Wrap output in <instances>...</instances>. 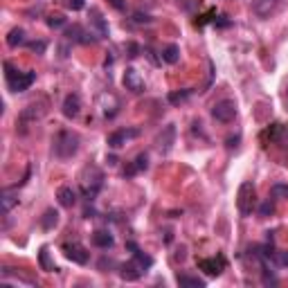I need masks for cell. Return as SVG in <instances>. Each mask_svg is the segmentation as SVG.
I'll use <instances>...</instances> for the list:
<instances>
[{
    "mask_svg": "<svg viewBox=\"0 0 288 288\" xmlns=\"http://www.w3.org/2000/svg\"><path fill=\"white\" fill-rule=\"evenodd\" d=\"M151 266H153V259H151L149 255H144V252H140V250H133V259L126 261L122 266V272H119V275H122V279H126V281H135V279H140Z\"/></svg>",
    "mask_w": 288,
    "mask_h": 288,
    "instance_id": "1",
    "label": "cell"
},
{
    "mask_svg": "<svg viewBox=\"0 0 288 288\" xmlns=\"http://www.w3.org/2000/svg\"><path fill=\"white\" fill-rule=\"evenodd\" d=\"M79 151V138L72 131H59L54 138V155L59 160H70Z\"/></svg>",
    "mask_w": 288,
    "mask_h": 288,
    "instance_id": "2",
    "label": "cell"
},
{
    "mask_svg": "<svg viewBox=\"0 0 288 288\" xmlns=\"http://www.w3.org/2000/svg\"><path fill=\"white\" fill-rule=\"evenodd\" d=\"M5 77H7V84H9V90H12V93H23V90H27L29 86L34 84L36 72H32V70L21 72V70H16L9 61H5Z\"/></svg>",
    "mask_w": 288,
    "mask_h": 288,
    "instance_id": "3",
    "label": "cell"
},
{
    "mask_svg": "<svg viewBox=\"0 0 288 288\" xmlns=\"http://www.w3.org/2000/svg\"><path fill=\"white\" fill-rule=\"evenodd\" d=\"M236 113H239V110H236V104L232 102V99H223V102H216L212 106V117H214L216 122H223V124L234 122Z\"/></svg>",
    "mask_w": 288,
    "mask_h": 288,
    "instance_id": "4",
    "label": "cell"
},
{
    "mask_svg": "<svg viewBox=\"0 0 288 288\" xmlns=\"http://www.w3.org/2000/svg\"><path fill=\"white\" fill-rule=\"evenodd\" d=\"M239 212L241 216H250L252 214V207H255V185L252 183H243L239 187Z\"/></svg>",
    "mask_w": 288,
    "mask_h": 288,
    "instance_id": "5",
    "label": "cell"
},
{
    "mask_svg": "<svg viewBox=\"0 0 288 288\" xmlns=\"http://www.w3.org/2000/svg\"><path fill=\"white\" fill-rule=\"evenodd\" d=\"M124 88L131 90L133 95H140L144 90V79H142V74H140L135 68H126V72H124Z\"/></svg>",
    "mask_w": 288,
    "mask_h": 288,
    "instance_id": "6",
    "label": "cell"
},
{
    "mask_svg": "<svg viewBox=\"0 0 288 288\" xmlns=\"http://www.w3.org/2000/svg\"><path fill=\"white\" fill-rule=\"evenodd\" d=\"M63 252H65V257H68L70 261H74V264H79V266L88 264V259H90V252L79 243H65Z\"/></svg>",
    "mask_w": 288,
    "mask_h": 288,
    "instance_id": "7",
    "label": "cell"
},
{
    "mask_svg": "<svg viewBox=\"0 0 288 288\" xmlns=\"http://www.w3.org/2000/svg\"><path fill=\"white\" fill-rule=\"evenodd\" d=\"M174 140H176V126L169 124V126H164V131L158 135V140H155V146H158L160 153H169L171 146H174Z\"/></svg>",
    "mask_w": 288,
    "mask_h": 288,
    "instance_id": "8",
    "label": "cell"
},
{
    "mask_svg": "<svg viewBox=\"0 0 288 288\" xmlns=\"http://www.w3.org/2000/svg\"><path fill=\"white\" fill-rule=\"evenodd\" d=\"M135 135H138V131L135 129H122V131H115V133H110L108 135V140H106V144L110 146V149H122V146L129 142L131 138H135Z\"/></svg>",
    "mask_w": 288,
    "mask_h": 288,
    "instance_id": "9",
    "label": "cell"
},
{
    "mask_svg": "<svg viewBox=\"0 0 288 288\" xmlns=\"http://www.w3.org/2000/svg\"><path fill=\"white\" fill-rule=\"evenodd\" d=\"M63 115L68 119H74L79 115V110H81V99H79V95H68V97L63 99V106H61Z\"/></svg>",
    "mask_w": 288,
    "mask_h": 288,
    "instance_id": "10",
    "label": "cell"
},
{
    "mask_svg": "<svg viewBox=\"0 0 288 288\" xmlns=\"http://www.w3.org/2000/svg\"><path fill=\"white\" fill-rule=\"evenodd\" d=\"M223 266H225V261L221 259V257H219V259H216V257H212V259H200L198 261V268H200V270H205L210 277L221 275V272H223Z\"/></svg>",
    "mask_w": 288,
    "mask_h": 288,
    "instance_id": "11",
    "label": "cell"
},
{
    "mask_svg": "<svg viewBox=\"0 0 288 288\" xmlns=\"http://www.w3.org/2000/svg\"><path fill=\"white\" fill-rule=\"evenodd\" d=\"M277 7V0H252V12L259 18H268Z\"/></svg>",
    "mask_w": 288,
    "mask_h": 288,
    "instance_id": "12",
    "label": "cell"
},
{
    "mask_svg": "<svg viewBox=\"0 0 288 288\" xmlns=\"http://www.w3.org/2000/svg\"><path fill=\"white\" fill-rule=\"evenodd\" d=\"M57 200H59V205L61 207H72L74 203H77V194H74L72 187H59Z\"/></svg>",
    "mask_w": 288,
    "mask_h": 288,
    "instance_id": "13",
    "label": "cell"
},
{
    "mask_svg": "<svg viewBox=\"0 0 288 288\" xmlns=\"http://www.w3.org/2000/svg\"><path fill=\"white\" fill-rule=\"evenodd\" d=\"M59 225V212L57 210H45V214L41 216V227L43 230H54Z\"/></svg>",
    "mask_w": 288,
    "mask_h": 288,
    "instance_id": "14",
    "label": "cell"
},
{
    "mask_svg": "<svg viewBox=\"0 0 288 288\" xmlns=\"http://www.w3.org/2000/svg\"><path fill=\"white\" fill-rule=\"evenodd\" d=\"M90 21H93V25L97 27V34H99V38H104V36H108V27H106V23H104V18H102V14L97 12V9H90Z\"/></svg>",
    "mask_w": 288,
    "mask_h": 288,
    "instance_id": "15",
    "label": "cell"
},
{
    "mask_svg": "<svg viewBox=\"0 0 288 288\" xmlns=\"http://www.w3.org/2000/svg\"><path fill=\"white\" fill-rule=\"evenodd\" d=\"M93 243L97 248H110L115 241H113V234H108V232H104V230H97L93 234Z\"/></svg>",
    "mask_w": 288,
    "mask_h": 288,
    "instance_id": "16",
    "label": "cell"
},
{
    "mask_svg": "<svg viewBox=\"0 0 288 288\" xmlns=\"http://www.w3.org/2000/svg\"><path fill=\"white\" fill-rule=\"evenodd\" d=\"M162 59L167 63H171V65L178 63L180 61V48H178V45H174V43L167 45V48L162 50Z\"/></svg>",
    "mask_w": 288,
    "mask_h": 288,
    "instance_id": "17",
    "label": "cell"
},
{
    "mask_svg": "<svg viewBox=\"0 0 288 288\" xmlns=\"http://www.w3.org/2000/svg\"><path fill=\"white\" fill-rule=\"evenodd\" d=\"M25 43V32L21 27H14L12 32L7 34V45L9 48H18V45H23Z\"/></svg>",
    "mask_w": 288,
    "mask_h": 288,
    "instance_id": "18",
    "label": "cell"
},
{
    "mask_svg": "<svg viewBox=\"0 0 288 288\" xmlns=\"http://www.w3.org/2000/svg\"><path fill=\"white\" fill-rule=\"evenodd\" d=\"M178 284L183 288H205V281L198 279V277H189V275H180Z\"/></svg>",
    "mask_w": 288,
    "mask_h": 288,
    "instance_id": "19",
    "label": "cell"
},
{
    "mask_svg": "<svg viewBox=\"0 0 288 288\" xmlns=\"http://www.w3.org/2000/svg\"><path fill=\"white\" fill-rule=\"evenodd\" d=\"M38 259H41V268L45 272H54L57 270V268H54V264L52 261H50V252H48V248H41V252H38Z\"/></svg>",
    "mask_w": 288,
    "mask_h": 288,
    "instance_id": "20",
    "label": "cell"
},
{
    "mask_svg": "<svg viewBox=\"0 0 288 288\" xmlns=\"http://www.w3.org/2000/svg\"><path fill=\"white\" fill-rule=\"evenodd\" d=\"M272 214H275V198H268L259 207V216L261 219H268V216H272Z\"/></svg>",
    "mask_w": 288,
    "mask_h": 288,
    "instance_id": "21",
    "label": "cell"
},
{
    "mask_svg": "<svg viewBox=\"0 0 288 288\" xmlns=\"http://www.w3.org/2000/svg\"><path fill=\"white\" fill-rule=\"evenodd\" d=\"M272 198H288V185L286 183H275L270 189Z\"/></svg>",
    "mask_w": 288,
    "mask_h": 288,
    "instance_id": "22",
    "label": "cell"
},
{
    "mask_svg": "<svg viewBox=\"0 0 288 288\" xmlns=\"http://www.w3.org/2000/svg\"><path fill=\"white\" fill-rule=\"evenodd\" d=\"M0 200H3V212H5V214H9V212H12V207H14V205H18V198H14V196L9 194V191H5L3 198H0Z\"/></svg>",
    "mask_w": 288,
    "mask_h": 288,
    "instance_id": "23",
    "label": "cell"
},
{
    "mask_svg": "<svg viewBox=\"0 0 288 288\" xmlns=\"http://www.w3.org/2000/svg\"><path fill=\"white\" fill-rule=\"evenodd\" d=\"M272 259L279 268H288V252L286 250H275L272 252Z\"/></svg>",
    "mask_w": 288,
    "mask_h": 288,
    "instance_id": "24",
    "label": "cell"
},
{
    "mask_svg": "<svg viewBox=\"0 0 288 288\" xmlns=\"http://www.w3.org/2000/svg\"><path fill=\"white\" fill-rule=\"evenodd\" d=\"M191 95V90H180V93H171L169 95V102L171 104H180V102H185L187 97Z\"/></svg>",
    "mask_w": 288,
    "mask_h": 288,
    "instance_id": "25",
    "label": "cell"
},
{
    "mask_svg": "<svg viewBox=\"0 0 288 288\" xmlns=\"http://www.w3.org/2000/svg\"><path fill=\"white\" fill-rule=\"evenodd\" d=\"M133 167H135V171H144L146 167H149V155H146V153H140L138 158H135Z\"/></svg>",
    "mask_w": 288,
    "mask_h": 288,
    "instance_id": "26",
    "label": "cell"
},
{
    "mask_svg": "<svg viewBox=\"0 0 288 288\" xmlns=\"http://www.w3.org/2000/svg\"><path fill=\"white\" fill-rule=\"evenodd\" d=\"M48 25H50V27H63V25H65V18H63V16H50V18H48Z\"/></svg>",
    "mask_w": 288,
    "mask_h": 288,
    "instance_id": "27",
    "label": "cell"
},
{
    "mask_svg": "<svg viewBox=\"0 0 288 288\" xmlns=\"http://www.w3.org/2000/svg\"><path fill=\"white\" fill-rule=\"evenodd\" d=\"M29 50H34V52L43 54V52H45V43H43V41H32V43H29Z\"/></svg>",
    "mask_w": 288,
    "mask_h": 288,
    "instance_id": "28",
    "label": "cell"
},
{
    "mask_svg": "<svg viewBox=\"0 0 288 288\" xmlns=\"http://www.w3.org/2000/svg\"><path fill=\"white\" fill-rule=\"evenodd\" d=\"M68 7L74 9V12H79V9L84 7V0H68Z\"/></svg>",
    "mask_w": 288,
    "mask_h": 288,
    "instance_id": "29",
    "label": "cell"
},
{
    "mask_svg": "<svg viewBox=\"0 0 288 288\" xmlns=\"http://www.w3.org/2000/svg\"><path fill=\"white\" fill-rule=\"evenodd\" d=\"M214 25H219V27H227V25H230V21H227L225 16H219V21H214Z\"/></svg>",
    "mask_w": 288,
    "mask_h": 288,
    "instance_id": "30",
    "label": "cell"
},
{
    "mask_svg": "<svg viewBox=\"0 0 288 288\" xmlns=\"http://www.w3.org/2000/svg\"><path fill=\"white\" fill-rule=\"evenodd\" d=\"M264 284H277V279L272 275H268V272H264Z\"/></svg>",
    "mask_w": 288,
    "mask_h": 288,
    "instance_id": "31",
    "label": "cell"
},
{
    "mask_svg": "<svg viewBox=\"0 0 288 288\" xmlns=\"http://www.w3.org/2000/svg\"><path fill=\"white\" fill-rule=\"evenodd\" d=\"M135 21H138V23H151V18L149 16H142V14H135Z\"/></svg>",
    "mask_w": 288,
    "mask_h": 288,
    "instance_id": "32",
    "label": "cell"
},
{
    "mask_svg": "<svg viewBox=\"0 0 288 288\" xmlns=\"http://www.w3.org/2000/svg\"><path fill=\"white\" fill-rule=\"evenodd\" d=\"M108 3L113 5L115 9H122V7H124V0H108Z\"/></svg>",
    "mask_w": 288,
    "mask_h": 288,
    "instance_id": "33",
    "label": "cell"
},
{
    "mask_svg": "<svg viewBox=\"0 0 288 288\" xmlns=\"http://www.w3.org/2000/svg\"><path fill=\"white\" fill-rule=\"evenodd\" d=\"M286 99H288V93H286Z\"/></svg>",
    "mask_w": 288,
    "mask_h": 288,
    "instance_id": "34",
    "label": "cell"
}]
</instances>
